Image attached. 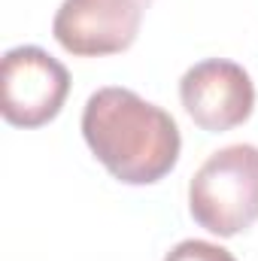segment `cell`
Returning a JSON list of instances; mask_svg holds the SVG:
<instances>
[{"label": "cell", "mask_w": 258, "mask_h": 261, "mask_svg": "<svg viewBox=\"0 0 258 261\" xmlns=\"http://www.w3.org/2000/svg\"><path fill=\"white\" fill-rule=\"evenodd\" d=\"M82 137L94 158L128 186L164 179L183 149L173 116L131 88H97L82 110Z\"/></svg>", "instance_id": "cell-1"}, {"label": "cell", "mask_w": 258, "mask_h": 261, "mask_svg": "<svg viewBox=\"0 0 258 261\" xmlns=\"http://www.w3.org/2000/svg\"><path fill=\"white\" fill-rule=\"evenodd\" d=\"M192 219L219 237L258 222V146L237 143L213 152L189 182Z\"/></svg>", "instance_id": "cell-2"}, {"label": "cell", "mask_w": 258, "mask_h": 261, "mask_svg": "<svg viewBox=\"0 0 258 261\" xmlns=\"http://www.w3.org/2000/svg\"><path fill=\"white\" fill-rule=\"evenodd\" d=\"M0 88L3 119L15 128H40L61 113L70 94V73L40 46H15L3 55Z\"/></svg>", "instance_id": "cell-3"}, {"label": "cell", "mask_w": 258, "mask_h": 261, "mask_svg": "<svg viewBox=\"0 0 258 261\" xmlns=\"http://www.w3.org/2000/svg\"><path fill=\"white\" fill-rule=\"evenodd\" d=\"M152 0H64L52 34L61 49L79 58L119 55L134 46L143 12Z\"/></svg>", "instance_id": "cell-4"}, {"label": "cell", "mask_w": 258, "mask_h": 261, "mask_svg": "<svg viewBox=\"0 0 258 261\" xmlns=\"http://www.w3.org/2000/svg\"><path fill=\"white\" fill-rule=\"evenodd\" d=\"M179 100L197 128L222 134L243 125L255 110V85L234 61L210 58L179 79Z\"/></svg>", "instance_id": "cell-5"}, {"label": "cell", "mask_w": 258, "mask_h": 261, "mask_svg": "<svg viewBox=\"0 0 258 261\" xmlns=\"http://www.w3.org/2000/svg\"><path fill=\"white\" fill-rule=\"evenodd\" d=\"M164 261H237L228 249L216 246V243H207V240H183L176 243Z\"/></svg>", "instance_id": "cell-6"}]
</instances>
